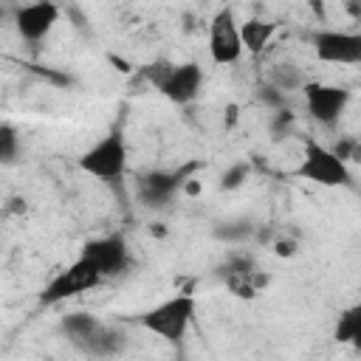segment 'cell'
<instances>
[{
	"instance_id": "1",
	"label": "cell",
	"mask_w": 361,
	"mask_h": 361,
	"mask_svg": "<svg viewBox=\"0 0 361 361\" xmlns=\"http://www.w3.org/2000/svg\"><path fill=\"white\" fill-rule=\"evenodd\" d=\"M195 307H197V302H195L192 293H175V296L152 305L149 310L138 313L133 319V324H138L147 333H152V336L178 347V344H183V338H186V333L195 322Z\"/></svg>"
},
{
	"instance_id": "2",
	"label": "cell",
	"mask_w": 361,
	"mask_h": 361,
	"mask_svg": "<svg viewBox=\"0 0 361 361\" xmlns=\"http://www.w3.org/2000/svg\"><path fill=\"white\" fill-rule=\"evenodd\" d=\"M79 169L85 175H93L99 180H121L127 172V141L118 127L104 133L99 141H93L82 155H79Z\"/></svg>"
},
{
	"instance_id": "3",
	"label": "cell",
	"mask_w": 361,
	"mask_h": 361,
	"mask_svg": "<svg viewBox=\"0 0 361 361\" xmlns=\"http://www.w3.org/2000/svg\"><path fill=\"white\" fill-rule=\"evenodd\" d=\"M293 175L316 183V186H353V172L350 166L333 152V147H324L319 141H307L302 149V161L293 166Z\"/></svg>"
},
{
	"instance_id": "4",
	"label": "cell",
	"mask_w": 361,
	"mask_h": 361,
	"mask_svg": "<svg viewBox=\"0 0 361 361\" xmlns=\"http://www.w3.org/2000/svg\"><path fill=\"white\" fill-rule=\"evenodd\" d=\"M102 274H99V268L90 262V259H85V257H76L68 268H62V271H56L54 276H51V282L42 288V293H39V305L42 307H54V305H59V302H65V299H73V296H79V293H85V290H93V288H99L102 285Z\"/></svg>"
},
{
	"instance_id": "5",
	"label": "cell",
	"mask_w": 361,
	"mask_h": 361,
	"mask_svg": "<svg viewBox=\"0 0 361 361\" xmlns=\"http://www.w3.org/2000/svg\"><path fill=\"white\" fill-rule=\"evenodd\" d=\"M305 96V110L307 116L322 124V127H336L338 118L344 116L347 104H350V90L341 85H327V82H307L302 87Z\"/></svg>"
},
{
	"instance_id": "6",
	"label": "cell",
	"mask_w": 361,
	"mask_h": 361,
	"mask_svg": "<svg viewBox=\"0 0 361 361\" xmlns=\"http://www.w3.org/2000/svg\"><path fill=\"white\" fill-rule=\"evenodd\" d=\"M243 37L240 23L234 17L231 6L217 8V14L209 23V56L214 65H234L243 56Z\"/></svg>"
},
{
	"instance_id": "7",
	"label": "cell",
	"mask_w": 361,
	"mask_h": 361,
	"mask_svg": "<svg viewBox=\"0 0 361 361\" xmlns=\"http://www.w3.org/2000/svg\"><path fill=\"white\" fill-rule=\"evenodd\" d=\"M313 54L319 62L327 65H361V34L319 28L313 34Z\"/></svg>"
},
{
	"instance_id": "8",
	"label": "cell",
	"mask_w": 361,
	"mask_h": 361,
	"mask_svg": "<svg viewBox=\"0 0 361 361\" xmlns=\"http://www.w3.org/2000/svg\"><path fill=\"white\" fill-rule=\"evenodd\" d=\"M79 257L90 259L99 274L107 279V276H118L127 271L130 265V248H127V240L121 234H104V237H93L82 245Z\"/></svg>"
},
{
	"instance_id": "9",
	"label": "cell",
	"mask_w": 361,
	"mask_h": 361,
	"mask_svg": "<svg viewBox=\"0 0 361 361\" xmlns=\"http://www.w3.org/2000/svg\"><path fill=\"white\" fill-rule=\"evenodd\" d=\"M59 23V6L56 3H31V6H20L14 11V25H17V34L25 39V42H39L51 34V28Z\"/></svg>"
},
{
	"instance_id": "10",
	"label": "cell",
	"mask_w": 361,
	"mask_h": 361,
	"mask_svg": "<svg viewBox=\"0 0 361 361\" xmlns=\"http://www.w3.org/2000/svg\"><path fill=\"white\" fill-rule=\"evenodd\" d=\"M186 169H152V172H144L138 178V197L147 203V206H164L166 200H172L183 186H186Z\"/></svg>"
},
{
	"instance_id": "11",
	"label": "cell",
	"mask_w": 361,
	"mask_h": 361,
	"mask_svg": "<svg viewBox=\"0 0 361 361\" xmlns=\"http://www.w3.org/2000/svg\"><path fill=\"white\" fill-rule=\"evenodd\" d=\"M200 87H203V68L197 62H180V65H172L166 82L158 90L175 104H189L197 99Z\"/></svg>"
},
{
	"instance_id": "12",
	"label": "cell",
	"mask_w": 361,
	"mask_h": 361,
	"mask_svg": "<svg viewBox=\"0 0 361 361\" xmlns=\"http://www.w3.org/2000/svg\"><path fill=\"white\" fill-rule=\"evenodd\" d=\"M333 338L338 344L361 350V299L341 310V316H338V322L333 327Z\"/></svg>"
},
{
	"instance_id": "13",
	"label": "cell",
	"mask_w": 361,
	"mask_h": 361,
	"mask_svg": "<svg viewBox=\"0 0 361 361\" xmlns=\"http://www.w3.org/2000/svg\"><path fill=\"white\" fill-rule=\"evenodd\" d=\"M121 347H124V336H121L118 330L107 327V324H99V327L90 333V338L82 344V350H85V353L99 355V358L116 355V353H121Z\"/></svg>"
},
{
	"instance_id": "14",
	"label": "cell",
	"mask_w": 361,
	"mask_h": 361,
	"mask_svg": "<svg viewBox=\"0 0 361 361\" xmlns=\"http://www.w3.org/2000/svg\"><path fill=\"white\" fill-rule=\"evenodd\" d=\"M279 23H268V20H245L240 23V37H243V48H248L251 54H262L265 45L271 42V37L276 34Z\"/></svg>"
},
{
	"instance_id": "15",
	"label": "cell",
	"mask_w": 361,
	"mask_h": 361,
	"mask_svg": "<svg viewBox=\"0 0 361 361\" xmlns=\"http://www.w3.org/2000/svg\"><path fill=\"white\" fill-rule=\"evenodd\" d=\"M99 324H102V322L93 319V316H87V313H71V316L62 319V330L68 333V338H71L76 347H82Z\"/></svg>"
},
{
	"instance_id": "16",
	"label": "cell",
	"mask_w": 361,
	"mask_h": 361,
	"mask_svg": "<svg viewBox=\"0 0 361 361\" xmlns=\"http://www.w3.org/2000/svg\"><path fill=\"white\" fill-rule=\"evenodd\" d=\"M271 85H274L276 90H302V87L307 85V79L299 73L296 65L282 62V65L274 68V73H271Z\"/></svg>"
},
{
	"instance_id": "17",
	"label": "cell",
	"mask_w": 361,
	"mask_h": 361,
	"mask_svg": "<svg viewBox=\"0 0 361 361\" xmlns=\"http://www.w3.org/2000/svg\"><path fill=\"white\" fill-rule=\"evenodd\" d=\"M14 155H17V133H14L11 124H3L0 127V158L6 164H11Z\"/></svg>"
},
{
	"instance_id": "18",
	"label": "cell",
	"mask_w": 361,
	"mask_h": 361,
	"mask_svg": "<svg viewBox=\"0 0 361 361\" xmlns=\"http://www.w3.org/2000/svg\"><path fill=\"white\" fill-rule=\"evenodd\" d=\"M333 152L350 166V161H355V164H361V144L355 141V138H344V141H338L336 147H333Z\"/></svg>"
},
{
	"instance_id": "19",
	"label": "cell",
	"mask_w": 361,
	"mask_h": 361,
	"mask_svg": "<svg viewBox=\"0 0 361 361\" xmlns=\"http://www.w3.org/2000/svg\"><path fill=\"white\" fill-rule=\"evenodd\" d=\"M245 178H248V166L245 164H237L228 172H223V189H237Z\"/></svg>"
},
{
	"instance_id": "20",
	"label": "cell",
	"mask_w": 361,
	"mask_h": 361,
	"mask_svg": "<svg viewBox=\"0 0 361 361\" xmlns=\"http://www.w3.org/2000/svg\"><path fill=\"white\" fill-rule=\"evenodd\" d=\"M296 251V245H290V243H279V254L282 257H288V254H293Z\"/></svg>"
}]
</instances>
